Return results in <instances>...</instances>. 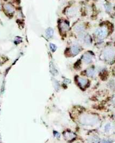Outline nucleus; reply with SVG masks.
<instances>
[{"label":"nucleus","instance_id":"1","mask_svg":"<svg viewBox=\"0 0 115 143\" xmlns=\"http://www.w3.org/2000/svg\"><path fill=\"white\" fill-rule=\"evenodd\" d=\"M79 122L84 125L93 126L96 125L98 122V118L92 114L82 115L79 118Z\"/></svg>","mask_w":115,"mask_h":143},{"label":"nucleus","instance_id":"2","mask_svg":"<svg viewBox=\"0 0 115 143\" xmlns=\"http://www.w3.org/2000/svg\"><path fill=\"white\" fill-rule=\"evenodd\" d=\"M114 56V51L111 49H107V51H105V56L106 59L110 60L112 59Z\"/></svg>","mask_w":115,"mask_h":143},{"label":"nucleus","instance_id":"3","mask_svg":"<svg viewBox=\"0 0 115 143\" xmlns=\"http://www.w3.org/2000/svg\"><path fill=\"white\" fill-rule=\"evenodd\" d=\"M96 34L100 37H105L107 34V31L105 28H100L98 29L96 31Z\"/></svg>","mask_w":115,"mask_h":143},{"label":"nucleus","instance_id":"4","mask_svg":"<svg viewBox=\"0 0 115 143\" xmlns=\"http://www.w3.org/2000/svg\"><path fill=\"white\" fill-rule=\"evenodd\" d=\"M78 82H79V85L81 87H85L86 86L88 83V81L86 79L84 78H78Z\"/></svg>","mask_w":115,"mask_h":143},{"label":"nucleus","instance_id":"5","mask_svg":"<svg viewBox=\"0 0 115 143\" xmlns=\"http://www.w3.org/2000/svg\"><path fill=\"white\" fill-rule=\"evenodd\" d=\"M5 9L8 11L9 13H13L14 12V8L10 4H6L4 5Z\"/></svg>","mask_w":115,"mask_h":143},{"label":"nucleus","instance_id":"6","mask_svg":"<svg viewBox=\"0 0 115 143\" xmlns=\"http://www.w3.org/2000/svg\"><path fill=\"white\" fill-rule=\"evenodd\" d=\"M83 60L86 63H89L92 60V56L88 53L85 54L83 56Z\"/></svg>","mask_w":115,"mask_h":143},{"label":"nucleus","instance_id":"7","mask_svg":"<svg viewBox=\"0 0 115 143\" xmlns=\"http://www.w3.org/2000/svg\"><path fill=\"white\" fill-rule=\"evenodd\" d=\"M99 142V139L96 137H91L88 139L89 143H98Z\"/></svg>","mask_w":115,"mask_h":143},{"label":"nucleus","instance_id":"8","mask_svg":"<svg viewBox=\"0 0 115 143\" xmlns=\"http://www.w3.org/2000/svg\"><path fill=\"white\" fill-rule=\"evenodd\" d=\"M65 138L68 139V140H71L75 137V135L72 132H66L64 135Z\"/></svg>","mask_w":115,"mask_h":143},{"label":"nucleus","instance_id":"9","mask_svg":"<svg viewBox=\"0 0 115 143\" xmlns=\"http://www.w3.org/2000/svg\"><path fill=\"white\" fill-rule=\"evenodd\" d=\"M87 74L89 76H93L95 75V71L92 68H89L87 71Z\"/></svg>","mask_w":115,"mask_h":143},{"label":"nucleus","instance_id":"10","mask_svg":"<svg viewBox=\"0 0 115 143\" xmlns=\"http://www.w3.org/2000/svg\"><path fill=\"white\" fill-rule=\"evenodd\" d=\"M71 50H72V52L73 54H76L79 52V48H78V47L77 46H72Z\"/></svg>","mask_w":115,"mask_h":143},{"label":"nucleus","instance_id":"11","mask_svg":"<svg viewBox=\"0 0 115 143\" xmlns=\"http://www.w3.org/2000/svg\"><path fill=\"white\" fill-rule=\"evenodd\" d=\"M47 36L50 37L52 36V34H53V31H52V29H49V30H48V31H47Z\"/></svg>","mask_w":115,"mask_h":143},{"label":"nucleus","instance_id":"12","mask_svg":"<svg viewBox=\"0 0 115 143\" xmlns=\"http://www.w3.org/2000/svg\"><path fill=\"white\" fill-rule=\"evenodd\" d=\"M50 47H51V49H52V51H55L56 49V47L55 46V45H54V44H50Z\"/></svg>","mask_w":115,"mask_h":143},{"label":"nucleus","instance_id":"13","mask_svg":"<svg viewBox=\"0 0 115 143\" xmlns=\"http://www.w3.org/2000/svg\"><path fill=\"white\" fill-rule=\"evenodd\" d=\"M76 30L79 31H80L83 30V27H82L81 26H78L76 27Z\"/></svg>","mask_w":115,"mask_h":143},{"label":"nucleus","instance_id":"14","mask_svg":"<svg viewBox=\"0 0 115 143\" xmlns=\"http://www.w3.org/2000/svg\"></svg>","mask_w":115,"mask_h":143}]
</instances>
